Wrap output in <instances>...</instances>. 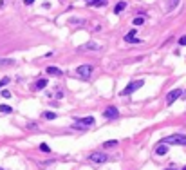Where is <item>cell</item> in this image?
<instances>
[{
	"label": "cell",
	"mask_w": 186,
	"mask_h": 170,
	"mask_svg": "<svg viewBox=\"0 0 186 170\" xmlns=\"http://www.w3.org/2000/svg\"><path fill=\"white\" fill-rule=\"evenodd\" d=\"M181 96H183V91H181V89H174V91H170V92L166 94V103L172 105L177 98H181Z\"/></svg>",
	"instance_id": "cell-4"
},
{
	"label": "cell",
	"mask_w": 186,
	"mask_h": 170,
	"mask_svg": "<svg viewBox=\"0 0 186 170\" xmlns=\"http://www.w3.org/2000/svg\"><path fill=\"white\" fill-rule=\"evenodd\" d=\"M125 7H126V2H117V4H116V7H114V13H116V15H119Z\"/></svg>",
	"instance_id": "cell-12"
},
{
	"label": "cell",
	"mask_w": 186,
	"mask_h": 170,
	"mask_svg": "<svg viewBox=\"0 0 186 170\" xmlns=\"http://www.w3.org/2000/svg\"><path fill=\"white\" fill-rule=\"evenodd\" d=\"M179 43H181V45H186V36H181V38H179Z\"/></svg>",
	"instance_id": "cell-24"
},
{
	"label": "cell",
	"mask_w": 186,
	"mask_h": 170,
	"mask_svg": "<svg viewBox=\"0 0 186 170\" xmlns=\"http://www.w3.org/2000/svg\"><path fill=\"white\" fill-rule=\"evenodd\" d=\"M183 170H186V167H184V168H183Z\"/></svg>",
	"instance_id": "cell-28"
},
{
	"label": "cell",
	"mask_w": 186,
	"mask_h": 170,
	"mask_svg": "<svg viewBox=\"0 0 186 170\" xmlns=\"http://www.w3.org/2000/svg\"><path fill=\"white\" fill-rule=\"evenodd\" d=\"M9 82H11L9 78H2V80H0V89H2V87H6V85L9 83Z\"/></svg>",
	"instance_id": "cell-20"
},
{
	"label": "cell",
	"mask_w": 186,
	"mask_h": 170,
	"mask_svg": "<svg viewBox=\"0 0 186 170\" xmlns=\"http://www.w3.org/2000/svg\"><path fill=\"white\" fill-rule=\"evenodd\" d=\"M89 159L92 161V163H105V161H108V156L101 154V152H94V154L89 156Z\"/></svg>",
	"instance_id": "cell-5"
},
{
	"label": "cell",
	"mask_w": 186,
	"mask_h": 170,
	"mask_svg": "<svg viewBox=\"0 0 186 170\" xmlns=\"http://www.w3.org/2000/svg\"><path fill=\"white\" fill-rule=\"evenodd\" d=\"M141 24H145V18H143V16H137V18H134V25H141Z\"/></svg>",
	"instance_id": "cell-18"
},
{
	"label": "cell",
	"mask_w": 186,
	"mask_h": 170,
	"mask_svg": "<svg viewBox=\"0 0 186 170\" xmlns=\"http://www.w3.org/2000/svg\"><path fill=\"white\" fill-rule=\"evenodd\" d=\"M45 87H47V80H45V78H40V80L34 83V89H45Z\"/></svg>",
	"instance_id": "cell-13"
},
{
	"label": "cell",
	"mask_w": 186,
	"mask_h": 170,
	"mask_svg": "<svg viewBox=\"0 0 186 170\" xmlns=\"http://www.w3.org/2000/svg\"><path fill=\"white\" fill-rule=\"evenodd\" d=\"M45 119H56V112H43Z\"/></svg>",
	"instance_id": "cell-17"
},
{
	"label": "cell",
	"mask_w": 186,
	"mask_h": 170,
	"mask_svg": "<svg viewBox=\"0 0 186 170\" xmlns=\"http://www.w3.org/2000/svg\"><path fill=\"white\" fill-rule=\"evenodd\" d=\"M15 64V60H11V58H7V60H0V65H13Z\"/></svg>",
	"instance_id": "cell-19"
},
{
	"label": "cell",
	"mask_w": 186,
	"mask_h": 170,
	"mask_svg": "<svg viewBox=\"0 0 186 170\" xmlns=\"http://www.w3.org/2000/svg\"><path fill=\"white\" fill-rule=\"evenodd\" d=\"M125 42H130V43H141L139 38H135V31H130L126 36H125Z\"/></svg>",
	"instance_id": "cell-9"
},
{
	"label": "cell",
	"mask_w": 186,
	"mask_h": 170,
	"mask_svg": "<svg viewBox=\"0 0 186 170\" xmlns=\"http://www.w3.org/2000/svg\"><path fill=\"white\" fill-rule=\"evenodd\" d=\"M143 85H145V82H143V80H134L132 83H128V85L123 89V91H121V96H130L134 91H137V89H139V87H143Z\"/></svg>",
	"instance_id": "cell-2"
},
{
	"label": "cell",
	"mask_w": 186,
	"mask_h": 170,
	"mask_svg": "<svg viewBox=\"0 0 186 170\" xmlns=\"http://www.w3.org/2000/svg\"><path fill=\"white\" fill-rule=\"evenodd\" d=\"M2 96H4V98H11V92L9 91H2Z\"/></svg>",
	"instance_id": "cell-23"
},
{
	"label": "cell",
	"mask_w": 186,
	"mask_h": 170,
	"mask_svg": "<svg viewBox=\"0 0 186 170\" xmlns=\"http://www.w3.org/2000/svg\"><path fill=\"white\" fill-rule=\"evenodd\" d=\"M33 2H34V0H24V4H25V6H31Z\"/></svg>",
	"instance_id": "cell-25"
},
{
	"label": "cell",
	"mask_w": 186,
	"mask_h": 170,
	"mask_svg": "<svg viewBox=\"0 0 186 170\" xmlns=\"http://www.w3.org/2000/svg\"><path fill=\"white\" fill-rule=\"evenodd\" d=\"M40 150H43V152H49L51 149H49V147H47L45 143H42V145H40Z\"/></svg>",
	"instance_id": "cell-22"
},
{
	"label": "cell",
	"mask_w": 186,
	"mask_h": 170,
	"mask_svg": "<svg viewBox=\"0 0 186 170\" xmlns=\"http://www.w3.org/2000/svg\"><path fill=\"white\" fill-rule=\"evenodd\" d=\"M0 112H2V114H11L13 109H11L9 105H0Z\"/></svg>",
	"instance_id": "cell-14"
},
{
	"label": "cell",
	"mask_w": 186,
	"mask_h": 170,
	"mask_svg": "<svg viewBox=\"0 0 186 170\" xmlns=\"http://www.w3.org/2000/svg\"><path fill=\"white\" fill-rule=\"evenodd\" d=\"M105 2H107V0H91L89 6H105Z\"/></svg>",
	"instance_id": "cell-16"
},
{
	"label": "cell",
	"mask_w": 186,
	"mask_h": 170,
	"mask_svg": "<svg viewBox=\"0 0 186 170\" xmlns=\"http://www.w3.org/2000/svg\"><path fill=\"white\" fill-rule=\"evenodd\" d=\"M47 74H51V76H62V71H60L58 67L51 65V67H47Z\"/></svg>",
	"instance_id": "cell-10"
},
{
	"label": "cell",
	"mask_w": 186,
	"mask_h": 170,
	"mask_svg": "<svg viewBox=\"0 0 186 170\" xmlns=\"http://www.w3.org/2000/svg\"><path fill=\"white\" fill-rule=\"evenodd\" d=\"M161 141L166 143V145H186V136H183V134H172V136L161 139Z\"/></svg>",
	"instance_id": "cell-1"
},
{
	"label": "cell",
	"mask_w": 186,
	"mask_h": 170,
	"mask_svg": "<svg viewBox=\"0 0 186 170\" xmlns=\"http://www.w3.org/2000/svg\"><path fill=\"white\" fill-rule=\"evenodd\" d=\"M155 154H157V156H166V154H168V145L161 141V143L155 147Z\"/></svg>",
	"instance_id": "cell-7"
},
{
	"label": "cell",
	"mask_w": 186,
	"mask_h": 170,
	"mask_svg": "<svg viewBox=\"0 0 186 170\" xmlns=\"http://www.w3.org/2000/svg\"><path fill=\"white\" fill-rule=\"evenodd\" d=\"M92 71H94L92 65H80V67L76 69L78 76H82L83 80H89V78H91V74H92Z\"/></svg>",
	"instance_id": "cell-3"
},
{
	"label": "cell",
	"mask_w": 186,
	"mask_h": 170,
	"mask_svg": "<svg viewBox=\"0 0 186 170\" xmlns=\"http://www.w3.org/2000/svg\"><path fill=\"white\" fill-rule=\"evenodd\" d=\"M116 145H117V141H116V139H112V141H105V143H103L105 149H110V147H116Z\"/></svg>",
	"instance_id": "cell-15"
},
{
	"label": "cell",
	"mask_w": 186,
	"mask_h": 170,
	"mask_svg": "<svg viewBox=\"0 0 186 170\" xmlns=\"http://www.w3.org/2000/svg\"><path fill=\"white\" fill-rule=\"evenodd\" d=\"M177 4H179V0H172V2H170V6H168V9L172 11V9H175L177 7Z\"/></svg>",
	"instance_id": "cell-21"
},
{
	"label": "cell",
	"mask_w": 186,
	"mask_h": 170,
	"mask_svg": "<svg viewBox=\"0 0 186 170\" xmlns=\"http://www.w3.org/2000/svg\"><path fill=\"white\" fill-rule=\"evenodd\" d=\"M82 49H83V51H100L101 45L96 43V42H89V43H85V45H82Z\"/></svg>",
	"instance_id": "cell-8"
},
{
	"label": "cell",
	"mask_w": 186,
	"mask_h": 170,
	"mask_svg": "<svg viewBox=\"0 0 186 170\" xmlns=\"http://www.w3.org/2000/svg\"><path fill=\"white\" fill-rule=\"evenodd\" d=\"M85 2H91V0H85Z\"/></svg>",
	"instance_id": "cell-27"
},
{
	"label": "cell",
	"mask_w": 186,
	"mask_h": 170,
	"mask_svg": "<svg viewBox=\"0 0 186 170\" xmlns=\"http://www.w3.org/2000/svg\"><path fill=\"white\" fill-rule=\"evenodd\" d=\"M78 123H80V125H94V118L92 116L82 118V119H78Z\"/></svg>",
	"instance_id": "cell-11"
},
{
	"label": "cell",
	"mask_w": 186,
	"mask_h": 170,
	"mask_svg": "<svg viewBox=\"0 0 186 170\" xmlns=\"http://www.w3.org/2000/svg\"><path fill=\"white\" fill-rule=\"evenodd\" d=\"M165 170H177L175 167H168V168H165Z\"/></svg>",
	"instance_id": "cell-26"
},
{
	"label": "cell",
	"mask_w": 186,
	"mask_h": 170,
	"mask_svg": "<svg viewBox=\"0 0 186 170\" xmlns=\"http://www.w3.org/2000/svg\"><path fill=\"white\" fill-rule=\"evenodd\" d=\"M0 170H4V168H0Z\"/></svg>",
	"instance_id": "cell-29"
},
{
	"label": "cell",
	"mask_w": 186,
	"mask_h": 170,
	"mask_svg": "<svg viewBox=\"0 0 186 170\" xmlns=\"http://www.w3.org/2000/svg\"><path fill=\"white\" fill-rule=\"evenodd\" d=\"M103 116L105 118H117L119 116V110H117L116 107H107L103 110Z\"/></svg>",
	"instance_id": "cell-6"
}]
</instances>
